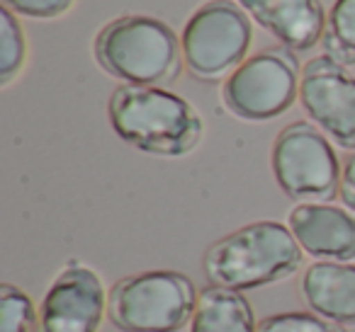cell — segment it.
<instances>
[{"label":"cell","mask_w":355,"mask_h":332,"mask_svg":"<svg viewBox=\"0 0 355 332\" xmlns=\"http://www.w3.org/2000/svg\"><path fill=\"white\" fill-rule=\"evenodd\" d=\"M110 122L124 143L153 156H185L202 138V119L188 100L163 88L119 85L110 95Z\"/></svg>","instance_id":"6da1fadb"},{"label":"cell","mask_w":355,"mask_h":332,"mask_svg":"<svg viewBox=\"0 0 355 332\" xmlns=\"http://www.w3.org/2000/svg\"><path fill=\"white\" fill-rule=\"evenodd\" d=\"M302 248L277 221H256L219 238L205 252V274L212 286L248 291L287 279L300 269Z\"/></svg>","instance_id":"7a4b0ae2"},{"label":"cell","mask_w":355,"mask_h":332,"mask_svg":"<svg viewBox=\"0 0 355 332\" xmlns=\"http://www.w3.org/2000/svg\"><path fill=\"white\" fill-rule=\"evenodd\" d=\"M95 59L127 85L161 88L180 75L183 46L166 22L146 15H124L100 30Z\"/></svg>","instance_id":"3957f363"},{"label":"cell","mask_w":355,"mask_h":332,"mask_svg":"<svg viewBox=\"0 0 355 332\" xmlns=\"http://www.w3.org/2000/svg\"><path fill=\"white\" fill-rule=\"evenodd\" d=\"M198 293L180 272H141L124 277L107 293V315L124 332H178L193 320Z\"/></svg>","instance_id":"277c9868"},{"label":"cell","mask_w":355,"mask_h":332,"mask_svg":"<svg viewBox=\"0 0 355 332\" xmlns=\"http://www.w3.org/2000/svg\"><path fill=\"white\" fill-rule=\"evenodd\" d=\"M251 20L234 0H209L188 20L180 37L183 61L200 80L232 75L246 61L251 46Z\"/></svg>","instance_id":"5b68a950"},{"label":"cell","mask_w":355,"mask_h":332,"mask_svg":"<svg viewBox=\"0 0 355 332\" xmlns=\"http://www.w3.org/2000/svg\"><path fill=\"white\" fill-rule=\"evenodd\" d=\"M300 64L285 46L263 49L246 59L222 88L229 112L246 122H268L295 104L300 95Z\"/></svg>","instance_id":"8992f818"},{"label":"cell","mask_w":355,"mask_h":332,"mask_svg":"<svg viewBox=\"0 0 355 332\" xmlns=\"http://www.w3.org/2000/svg\"><path fill=\"white\" fill-rule=\"evenodd\" d=\"M272 175L292 199H334L340 185V165L329 138L309 122H295L275 138L270 153Z\"/></svg>","instance_id":"52a82bcc"},{"label":"cell","mask_w":355,"mask_h":332,"mask_svg":"<svg viewBox=\"0 0 355 332\" xmlns=\"http://www.w3.org/2000/svg\"><path fill=\"white\" fill-rule=\"evenodd\" d=\"M300 100L326 136L355 151V78L343 66L331 56L311 59L302 71Z\"/></svg>","instance_id":"ba28073f"},{"label":"cell","mask_w":355,"mask_h":332,"mask_svg":"<svg viewBox=\"0 0 355 332\" xmlns=\"http://www.w3.org/2000/svg\"><path fill=\"white\" fill-rule=\"evenodd\" d=\"M107 296L93 269L71 259L51 282L40 308V332H98Z\"/></svg>","instance_id":"9c48e42d"},{"label":"cell","mask_w":355,"mask_h":332,"mask_svg":"<svg viewBox=\"0 0 355 332\" xmlns=\"http://www.w3.org/2000/svg\"><path fill=\"white\" fill-rule=\"evenodd\" d=\"M290 230L311 257L348 262L355 257V216L331 204H300L290 211Z\"/></svg>","instance_id":"30bf717a"},{"label":"cell","mask_w":355,"mask_h":332,"mask_svg":"<svg viewBox=\"0 0 355 332\" xmlns=\"http://www.w3.org/2000/svg\"><path fill=\"white\" fill-rule=\"evenodd\" d=\"M253 20L290 51H306L324 39L326 12L321 0H236Z\"/></svg>","instance_id":"8fae6325"},{"label":"cell","mask_w":355,"mask_h":332,"mask_svg":"<svg viewBox=\"0 0 355 332\" xmlns=\"http://www.w3.org/2000/svg\"><path fill=\"white\" fill-rule=\"evenodd\" d=\"M300 291L311 313L336 325H355V264H309L300 282Z\"/></svg>","instance_id":"7c38bea8"},{"label":"cell","mask_w":355,"mask_h":332,"mask_svg":"<svg viewBox=\"0 0 355 332\" xmlns=\"http://www.w3.org/2000/svg\"><path fill=\"white\" fill-rule=\"evenodd\" d=\"M190 332H258V325L241 291L207 286L198 296Z\"/></svg>","instance_id":"4fadbf2b"},{"label":"cell","mask_w":355,"mask_h":332,"mask_svg":"<svg viewBox=\"0 0 355 332\" xmlns=\"http://www.w3.org/2000/svg\"><path fill=\"white\" fill-rule=\"evenodd\" d=\"M321 44L336 64L355 66V0H336Z\"/></svg>","instance_id":"5bb4252c"},{"label":"cell","mask_w":355,"mask_h":332,"mask_svg":"<svg viewBox=\"0 0 355 332\" xmlns=\"http://www.w3.org/2000/svg\"><path fill=\"white\" fill-rule=\"evenodd\" d=\"M0 332H40L35 303L12 284L0 286Z\"/></svg>","instance_id":"9a60e30c"},{"label":"cell","mask_w":355,"mask_h":332,"mask_svg":"<svg viewBox=\"0 0 355 332\" xmlns=\"http://www.w3.org/2000/svg\"><path fill=\"white\" fill-rule=\"evenodd\" d=\"M0 83L8 85L25 66V35L15 12L0 10Z\"/></svg>","instance_id":"2e32d148"},{"label":"cell","mask_w":355,"mask_h":332,"mask_svg":"<svg viewBox=\"0 0 355 332\" xmlns=\"http://www.w3.org/2000/svg\"><path fill=\"white\" fill-rule=\"evenodd\" d=\"M258 332H345L340 325L324 320L316 313L292 311V313H275L258 322Z\"/></svg>","instance_id":"e0dca14e"},{"label":"cell","mask_w":355,"mask_h":332,"mask_svg":"<svg viewBox=\"0 0 355 332\" xmlns=\"http://www.w3.org/2000/svg\"><path fill=\"white\" fill-rule=\"evenodd\" d=\"M73 0H3V8L25 17H40V20H54L71 10Z\"/></svg>","instance_id":"ac0fdd59"},{"label":"cell","mask_w":355,"mask_h":332,"mask_svg":"<svg viewBox=\"0 0 355 332\" xmlns=\"http://www.w3.org/2000/svg\"><path fill=\"white\" fill-rule=\"evenodd\" d=\"M338 194H340V199H343V204L355 214V151L345 158L343 167H340Z\"/></svg>","instance_id":"d6986e66"}]
</instances>
